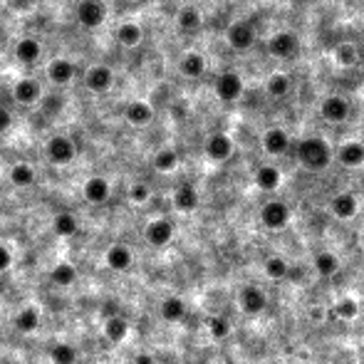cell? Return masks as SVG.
I'll return each instance as SVG.
<instances>
[{
  "mask_svg": "<svg viewBox=\"0 0 364 364\" xmlns=\"http://www.w3.org/2000/svg\"><path fill=\"white\" fill-rule=\"evenodd\" d=\"M297 161L307 171H325L332 161V149L322 137H305L297 144Z\"/></svg>",
  "mask_w": 364,
  "mask_h": 364,
  "instance_id": "cell-1",
  "label": "cell"
},
{
  "mask_svg": "<svg viewBox=\"0 0 364 364\" xmlns=\"http://www.w3.org/2000/svg\"><path fill=\"white\" fill-rule=\"evenodd\" d=\"M45 154H48L50 164L55 166H67L77 159V144L69 137H62V134H55V137L48 139V147H45Z\"/></svg>",
  "mask_w": 364,
  "mask_h": 364,
  "instance_id": "cell-2",
  "label": "cell"
},
{
  "mask_svg": "<svg viewBox=\"0 0 364 364\" xmlns=\"http://www.w3.org/2000/svg\"><path fill=\"white\" fill-rule=\"evenodd\" d=\"M292 211L285 201H268L263 208H260V223H263L268 231H283V228L290 223Z\"/></svg>",
  "mask_w": 364,
  "mask_h": 364,
  "instance_id": "cell-3",
  "label": "cell"
},
{
  "mask_svg": "<svg viewBox=\"0 0 364 364\" xmlns=\"http://www.w3.org/2000/svg\"><path fill=\"white\" fill-rule=\"evenodd\" d=\"M107 20L105 0H79L77 6V22L87 30H97Z\"/></svg>",
  "mask_w": 364,
  "mask_h": 364,
  "instance_id": "cell-4",
  "label": "cell"
},
{
  "mask_svg": "<svg viewBox=\"0 0 364 364\" xmlns=\"http://www.w3.org/2000/svg\"><path fill=\"white\" fill-rule=\"evenodd\" d=\"M226 40L233 50H238V53H248V50L255 45V27L250 25L248 20H236L228 25Z\"/></svg>",
  "mask_w": 364,
  "mask_h": 364,
  "instance_id": "cell-5",
  "label": "cell"
},
{
  "mask_svg": "<svg viewBox=\"0 0 364 364\" xmlns=\"http://www.w3.org/2000/svg\"><path fill=\"white\" fill-rule=\"evenodd\" d=\"M174 233L176 228L169 218H154V221H149L147 228H144V238H147V243L154 245V248L169 245V243L174 241Z\"/></svg>",
  "mask_w": 364,
  "mask_h": 364,
  "instance_id": "cell-6",
  "label": "cell"
},
{
  "mask_svg": "<svg viewBox=\"0 0 364 364\" xmlns=\"http://www.w3.org/2000/svg\"><path fill=\"white\" fill-rule=\"evenodd\" d=\"M243 90H245V85H243V77L238 72H223L221 77L216 79V95L221 102H238L243 97Z\"/></svg>",
  "mask_w": 364,
  "mask_h": 364,
  "instance_id": "cell-7",
  "label": "cell"
},
{
  "mask_svg": "<svg viewBox=\"0 0 364 364\" xmlns=\"http://www.w3.org/2000/svg\"><path fill=\"white\" fill-rule=\"evenodd\" d=\"M320 114L325 121H332V124H342V121L349 119V114H352V107H349V102L344 100V97L339 95H330L322 100L320 105Z\"/></svg>",
  "mask_w": 364,
  "mask_h": 364,
  "instance_id": "cell-8",
  "label": "cell"
},
{
  "mask_svg": "<svg viewBox=\"0 0 364 364\" xmlns=\"http://www.w3.org/2000/svg\"><path fill=\"white\" fill-rule=\"evenodd\" d=\"M297 48H300V40H297V35L290 30L275 32V35L268 40V53L273 55V58H280V60L292 58V55L297 53Z\"/></svg>",
  "mask_w": 364,
  "mask_h": 364,
  "instance_id": "cell-9",
  "label": "cell"
},
{
  "mask_svg": "<svg viewBox=\"0 0 364 364\" xmlns=\"http://www.w3.org/2000/svg\"><path fill=\"white\" fill-rule=\"evenodd\" d=\"M112 82H114V72L107 65H95L85 72V87L92 95H105L112 90Z\"/></svg>",
  "mask_w": 364,
  "mask_h": 364,
  "instance_id": "cell-10",
  "label": "cell"
},
{
  "mask_svg": "<svg viewBox=\"0 0 364 364\" xmlns=\"http://www.w3.org/2000/svg\"><path fill=\"white\" fill-rule=\"evenodd\" d=\"M105 265L109 270H114V273H127V270L134 265L132 248L124 245V243H114V245H109L105 253Z\"/></svg>",
  "mask_w": 364,
  "mask_h": 364,
  "instance_id": "cell-11",
  "label": "cell"
},
{
  "mask_svg": "<svg viewBox=\"0 0 364 364\" xmlns=\"http://www.w3.org/2000/svg\"><path fill=\"white\" fill-rule=\"evenodd\" d=\"M260 144H263V151L268 154V156H283V154L290 149V134L280 127H270L263 132Z\"/></svg>",
  "mask_w": 364,
  "mask_h": 364,
  "instance_id": "cell-12",
  "label": "cell"
},
{
  "mask_svg": "<svg viewBox=\"0 0 364 364\" xmlns=\"http://www.w3.org/2000/svg\"><path fill=\"white\" fill-rule=\"evenodd\" d=\"M206 156L211 159V161H216V164H223V161H228V159L233 156V139L228 137V134L223 132H216L211 134V137L206 139Z\"/></svg>",
  "mask_w": 364,
  "mask_h": 364,
  "instance_id": "cell-13",
  "label": "cell"
},
{
  "mask_svg": "<svg viewBox=\"0 0 364 364\" xmlns=\"http://www.w3.org/2000/svg\"><path fill=\"white\" fill-rule=\"evenodd\" d=\"M330 211H332L335 218L339 221H352L359 211V201L352 191H339L332 201H330Z\"/></svg>",
  "mask_w": 364,
  "mask_h": 364,
  "instance_id": "cell-14",
  "label": "cell"
},
{
  "mask_svg": "<svg viewBox=\"0 0 364 364\" xmlns=\"http://www.w3.org/2000/svg\"><path fill=\"white\" fill-rule=\"evenodd\" d=\"M238 305H241V310L245 315H260L265 310V305H268V297H265V292L260 288L245 285L238 292Z\"/></svg>",
  "mask_w": 364,
  "mask_h": 364,
  "instance_id": "cell-15",
  "label": "cell"
},
{
  "mask_svg": "<svg viewBox=\"0 0 364 364\" xmlns=\"http://www.w3.org/2000/svg\"><path fill=\"white\" fill-rule=\"evenodd\" d=\"M82 196H85L87 203H92V206H100V203L109 201V196H112L109 181H107L105 176H92V179H87L85 186H82Z\"/></svg>",
  "mask_w": 364,
  "mask_h": 364,
  "instance_id": "cell-16",
  "label": "cell"
},
{
  "mask_svg": "<svg viewBox=\"0 0 364 364\" xmlns=\"http://www.w3.org/2000/svg\"><path fill=\"white\" fill-rule=\"evenodd\" d=\"M77 77V65L67 58H58L48 65V79L53 85H69Z\"/></svg>",
  "mask_w": 364,
  "mask_h": 364,
  "instance_id": "cell-17",
  "label": "cell"
},
{
  "mask_svg": "<svg viewBox=\"0 0 364 364\" xmlns=\"http://www.w3.org/2000/svg\"><path fill=\"white\" fill-rule=\"evenodd\" d=\"M337 161L344 169H359V166H364V144L357 142V139L344 142L337 149Z\"/></svg>",
  "mask_w": 364,
  "mask_h": 364,
  "instance_id": "cell-18",
  "label": "cell"
},
{
  "mask_svg": "<svg viewBox=\"0 0 364 364\" xmlns=\"http://www.w3.org/2000/svg\"><path fill=\"white\" fill-rule=\"evenodd\" d=\"M124 119H127L129 124H134V127H147L154 119V107L144 100H134L124 107Z\"/></svg>",
  "mask_w": 364,
  "mask_h": 364,
  "instance_id": "cell-19",
  "label": "cell"
},
{
  "mask_svg": "<svg viewBox=\"0 0 364 364\" xmlns=\"http://www.w3.org/2000/svg\"><path fill=\"white\" fill-rule=\"evenodd\" d=\"M13 97H15L18 105H35L40 97H43V85L32 77H25L20 82H15L13 87Z\"/></svg>",
  "mask_w": 364,
  "mask_h": 364,
  "instance_id": "cell-20",
  "label": "cell"
},
{
  "mask_svg": "<svg viewBox=\"0 0 364 364\" xmlns=\"http://www.w3.org/2000/svg\"><path fill=\"white\" fill-rule=\"evenodd\" d=\"M102 332H105V337H107V342L109 344H121L124 339L129 337V322L124 320L121 315H109L105 320Z\"/></svg>",
  "mask_w": 364,
  "mask_h": 364,
  "instance_id": "cell-21",
  "label": "cell"
},
{
  "mask_svg": "<svg viewBox=\"0 0 364 364\" xmlns=\"http://www.w3.org/2000/svg\"><path fill=\"white\" fill-rule=\"evenodd\" d=\"M280 184H283V171L278 169L275 164H263L258 171H255V186L265 194L270 191H278Z\"/></svg>",
  "mask_w": 364,
  "mask_h": 364,
  "instance_id": "cell-22",
  "label": "cell"
},
{
  "mask_svg": "<svg viewBox=\"0 0 364 364\" xmlns=\"http://www.w3.org/2000/svg\"><path fill=\"white\" fill-rule=\"evenodd\" d=\"M198 203H201V196H198V191H196V186L181 184L179 189H176V194H174L176 211L191 213V211H196V208H198Z\"/></svg>",
  "mask_w": 364,
  "mask_h": 364,
  "instance_id": "cell-23",
  "label": "cell"
},
{
  "mask_svg": "<svg viewBox=\"0 0 364 364\" xmlns=\"http://www.w3.org/2000/svg\"><path fill=\"white\" fill-rule=\"evenodd\" d=\"M15 58L20 60L22 65L40 62V58H43V45H40V40H35V37H22V40H18Z\"/></svg>",
  "mask_w": 364,
  "mask_h": 364,
  "instance_id": "cell-24",
  "label": "cell"
},
{
  "mask_svg": "<svg viewBox=\"0 0 364 364\" xmlns=\"http://www.w3.org/2000/svg\"><path fill=\"white\" fill-rule=\"evenodd\" d=\"M159 315L161 320L169 322V325H176L186 317V302L181 300L179 295H169L161 300V307H159Z\"/></svg>",
  "mask_w": 364,
  "mask_h": 364,
  "instance_id": "cell-25",
  "label": "cell"
},
{
  "mask_svg": "<svg viewBox=\"0 0 364 364\" xmlns=\"http://www.w3.org/2000/svg\"><path fill=\"white\" fill-rule=\"evenodd\" d=\"M179 69L181 74L189 79L203 77V72H206V58L201 53H196V50H191V53H186L184 58L179 60Z\"/></svg>",
  "mask_w": 364,
  "mask_h": 364,
  "instance_id": "cell-26",
  "label": "cell"
},
{
  "mask_svg": "<svg viewBox=\"0 0 364 364\" xmlns=\"http://www.w3.org/2000/svg\"><path fill=\"white\" fill-rule=\"evenodd\" d=\"M142 40H144V30L139 22H121L116 27V43L121 48H137V45H142Z\"/></svg>",
  "mask_w": 364,
  "mask_h": 364,
  "instance_id": "cell-27",
  "label": "cell"
},
{
  "mask_svg": "<svg viewBox=\"0 0 364 364\" xmlns=\"http://www.w3.org/2000/svg\"><path fill=\"white\" fill-rule=\"evenodd\" d=\"M8 179H11V184L18 186V189H30V186L35 184L37 174H35V169H32L30 164L18 161V164H13L11 171H8Z\"/></svg>",
  "mask_w": 364,
  "mask_h": 364,
  "instance_id": "cell-28",
  "label": "cell"
},
{
  "mask_svg": "<svg viewBox=\"0 0 364 364\" xmlns=\"http://www.w3.org/2000/svg\"><path fill=\"white\" fill-rule=\"evenodd\" d=\"M40 322H43V317H40V312L35 307H22L15 315V330L22 335H32L40 330Z\"/></svg>",
  "mask_w": 364,
  "mask_h": 364,
  "instance_id": "cell-29",
  "label": "cell"
},
{
  "mask_svg": "<svg viewBox=\"0 0 364 364\" xmlns=\"http://www.w3.org/2000/svg\"><path fill=\"white\" fill-rule=\"evenodd\" d=\"M312 268L317 270L320 278H332L339 270V258L332 250H320V253L315 255V260H312Z\"/></svg>",
  "mask_w": 364,
  "mask_h": 364,
  "instance_id": "cell-30",
  "label": "cell"
},
{
  "mask_svg": "<svg viewBox=\"0 0 364 364\" xmlns=\"http://www.w3.org/2000/svg\"><path fill=\"white\" fill-rule=\"evenodd\" d=\"M50 280L58 288H72L77 283V268L72 263H67V260H62V263H58L50 270Z\"/></svg>",
  "mask_w": 364,
  "mask_h": 364,
  "instance_id": "cell-31",
  "label": "cell"
},
{
  "mask_svg": "<svg viewBox=\"0 0 364 364\" xmlns=\"http://www.w3.org/2000/svg\"><path fill=\"white\" fill-rule=\"evenodd\" d=\"M176 25L184 32H194L203 25V15H201V11L196 6H184L176 13Z\"/></svg>",
  "mask_w": 364,
  "mask_h": 364,
  "instance_id": "cell-32",
  "label": "cell"
},
{
  "mask_svg": "<svg viewBox=\"0 0 364 364\" xmlns=\"http://www.w3.org/2000/svg\"><path fill=\"white\" fill-rule=\"evenodd\" d=\"M53 231H55V236H60V238L77 236V231H79L77 216H74V213H69V211L58 213V216H55V221H53Z\"/></svg>",
  "mask_w": 364,
  "mask_h": 364,
  "instance_id": "cell-33",
  "label": "cell"
},
{
  "mask_svg": "<svg viewBox=\"0 0 364 364\" xmlns=\"http://www.w3.org/2000/svg\"><path fill=\"white\" fill-rule=\"evenodd\" d=\"M332 60L337 67H357L359 65V50L354 43H339L332 53Z\"/></svg>",
  "mask_w": 364,
  "mask_h": 364,
  "instance_id": "cell-34",
  "label": "cell"
},
{
  "mask_svg": "<svg viewBox=\"0 0 364 364\" xmlns=\"http://www.w3.org/2000/svg\"><path fill=\"white\" fill-rule=\"evenodd\" d=\"M265 90L270 97H285L292 90V79L288 72H270L268 82H265Z\"/></svg>",
  "mask_w": 364,
  "mask_h": 364,
  "instance_id": "cell-35",
  "label": "cell"
},
{
  "mask_svg": "<svg viewBox=\"0 0 364 364\" xmlns=\"http://www.w3.org/2000/svg\"><path fill=\"white\" fill-rule=\"evenodd\" d=\"M179 151L176 149H161V151H156V156H154V169L161 171V174H171V171L179 169Z\"/></svg>",
  "mask_w": 364,
  "mask_h": 364,
  "instance_id": "cell-36",
  "label": "cell"
},
{
  "mask_svg": "<svg viewBox=\"0 0 364 364\" xmlns=\"http://www.w3.org/2000/svg\"><path fill=\"white\" fill-rule=\"evenodd\" d=\"M77 359H79L77 349L67 342H60L50 349V362L53 364H77Z\"/></svg>",
  "mask_w": 364,
  "mask_h": 364,
  "instance_id": "cell-37",
  "label": "cell"
},
{
  "mask_svg": "<svg viewBox=\"0 0 364 364\" xmlns=\"http://www.w3.org/2000/svg\"><path fill=\"white\" fill-rule=\"evenodd\" d=\"M332 312L335 315L339 317V320H354V317L359 315V302L354 300V297H339L337 302H335V307H332Z\"/></svg>",
  "mask_w": 364,
  "mask_h": 364,
  "instance_id": "cell-38",
  "label": "cell"
},
{
  "mask_svg": "<svg viewBox=\"0 0 364 364\" xmlns=\"http://www.w3.org/2000/svg\"><path fill=\"white\" fill-rule=\"evenodd\" d=\"M265 275H268L270 280H285L290 278V265H288V260L275 255V258L265 260Z\"/></svg>",
  "mask_w": 364,
  "mask_h": 364,
  "instance_id": "cell-39",
  "label": "cell"
},
{
  "mask_svg": "<svg viewBox=\"0 0 364 364\" xmlns=\"http://www.w3.org/2000/svg\"><path fill=\"white\" fill-rule=\"evenodd\" d=\"M206 328H208V332H211V337L218 339V342H221V339H226L228 335H231V322H228L226 317H221V315L208 317Z\"/></svg>",
  "mask_w": 364,
  "mask_h": 364,
  "instance_id": "cell-40",
  "label": "cell"
},
{
  "mask_svg": "<svg viewBox=\"0 0 364 364\" xmlns=\"http://www.w3.org/2000/svg\"><path fill=\"white\" fill-rule=\"evenodd\" d=\"M149 198H151V189H149L144 181H137V184L129 186V201H132V203L142 206V203H147Z\"/></svg>",
  "mask_w": 364,
  "mask_h": 364,
  "instance_id": "cell-41",
  "label": "cell"
},
{
  "mask_svg": "<svg viewBox=\"0 0 364 364\" xmlns=\"http://www.w3.org/2000/svg\"><path fill=\"white\" fill-rule=\"evenodd\" d=\"M15 258H13V250L6 248V245H0V273H8L13 268Z\"/></svg>",
  "mask_w": 364,
  "mask_h": 364,
  "instance_id": "cell-42",
  "label": "cell"
},
{
  "mask_svg": "<svg viewBox=\"0 0 364 364\" xmlns=\"http://www.w3.org/2000/svg\"><path fill=\"white\" fill-rule=\"evenodd\" d=\"M11 127H13V114L6 107H0V134L11 132Z\"/></svg>",
  "mask_w": 364,
  "mask_h": 364,
  "instance_id": "cell-43",
  "label": "cell"
},
{
  "mask_svg": "<svg viewBox=\"0 0 364 364\" xmlns=\"http://www.w3.org/2000/svg\"><path fill=\"white\" fill-rule=\"evenodd\" d=\"M325 315H328V312H325V307H320V305L310 307V320L312 322H322V320H325Z\"/></svg>",
  "mask_w": 364,
  "mask_h": 364,
  "instance_id": "cell-44",
  "label": "cell"
},
{
  "mask_svg": "<svg viewBox=\"0 0 364 364\" xmlns=\"http://www.w3.org/2000/svg\"><path fill=\"white\" fill-rule=\"evenodd\" d=\"M134 364H156V362H154L151 354L142 352V354H137V359H134Z\"/></svg>",
  "mask_w": 364,
  "mask_h": 364,
  "instance_id": "cell-45",
  "label": "cell"
},
{
  "mask_svg": "<svg viewBox=\"0 0 364 364\" xmlns=\"http://www.w3.org/2000/svg\"><path fill=\"white\" fill-rule=\"evenodd\" d=\"M359 245H362V250H364V233H362V238H359Z\"/></svg>",
  "mask_w": 364,
  "mask_h": 364,
  "instance_id": "cell-46",
  "label": "cell"
},
{
  "mask_svg": "<svg viewBox=\"0 0 364 364\" xmlns=\"http://www.w3.org/2000/svg\"><path fill=\"white\" fill-rule=\"evenodd\" d=\"M0 325H3V310H0Z\"/></svg>",
  "mask_w": 364,
  "mask_h": 364,
  "instance_id": "cell-47",
  "label": "cell"
},
{
  "mask_svg": "<svg viewBox=\"0 0 364 364\" xmlns=\"http://www.w3.org/2000/svg\"><path fill=\"white\" fill-rule=\"evenodd\" d=\"M260 364H270V362H260Z\"/></svg>",
  "mask_w": 364,
  "mask_h": 364,
  "instance_id": "cell-48",
  "label": "cell"
}]
</instances>
